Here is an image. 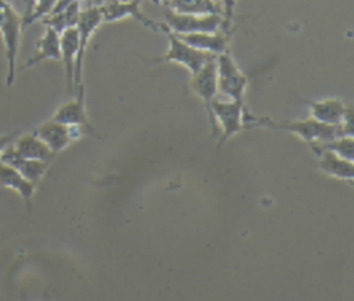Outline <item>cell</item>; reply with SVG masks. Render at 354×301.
<instances>
[{"label":"cell","mask_w":354,"mask_h":301,"mask_svg":"<svg viewBox=\"0 0 354 301\" xmlns=\"http://www.w3.org/2000/svg\"><path fill=\"white\" fill-rule=\"evenodd\" d=\"M248 128L253 127H266L272 130H282L288 131L296 137H299L301 141L311 144H321L329 139H333L342 134L340 127L337 126H328L324 123H319L310 116L306 119L299 120H274L268 116H256L250 112H248L246 116Z\"/></svg>","instance_id":"obj_1"},{"label":"cell","mask_w":354,"mask_h":301,"mask_svg":"<svg viewBox=\"0 0 354 301\" xmlns=\"http://www.w3.org/2000/svg\"><path fill=\"white\" fill-rule=\"evenodd\" d=\"M22 14L7 3L0 0V36L4 47L6 59V86L11 87L17 77V58L22 37Z\"/></svg>","instance_id":"obj_2"},{"label":"cell","mask_w":354,"mask_h":301,"mask_svg":"<svg viewBox=\"0 0 354 301\" xmlns=\"http://www.w3.org/2000/svg\"><path fill=\"white\" fill-rule=\"evenodd\" d=\"M163 25L174 35L213 33L224 30L232 33V22L218 14H181L165 7Z\"/></svg>","instance_id":"obj_3"},{"label":"cell","mask_w":354,"mask_h":301,"mask_svg":"<svg viewBox=\"0 0 354 301\" xmlns=\"http://www.w3.org/2000/svg\"><path fill=\"white\" fill-rule=\"evenodd\" d=\"M163 23V22H162ZM162 33L166 35L169 47L165 54L153 58H148L145 61L152 64H163V62H173L177 65L184 66L191 75L198 72L202 66H205L209 61L214 59L216 55L199 51L191 46H188L185 41H183L177 35L171 33L165 25L162 29Z\"/></svg>","instance_id":"obj_4"},{"label":"cell","mask_w":354,"mask_h":301,"mask_svg":"<svg viewBox=\"0 0 354 301\" xmlns=\"http://www.w3.org/2000/svg\"><path fill=\"white\" fill-rule=\"evenodd\" d=\"M217 91L225 99L243 102L245 91L249 83L248 76L241 70L230 51L221 52L214 58Z\"/></svg>","instance_id":"obj_5"},{"label":"cell","mask_w":354,"mask_h":301,"mask_svg":"<svg viewBox=\"0 0 354 301\" xmlns=\"http://www.w3.org/2000/svg\"><path fill=\"white\" fill-rule=\"evenodd\" d=\"M248 109L245 102L231 101L225 98H216L212 102V113L218 127V146L227 142L238 133L248 130L246 115Z\"/></svg>","instance_id":"obj_6"},{"label":"cell","mask_w":354,"mask_h":301,"mask_svg":"<svg viewBox=\"0 0 354 301\" xmlns=\"http://www.w3.org/2000/svg\"><path fill=\"white\" fill-rule=\"evenodd\" d=\"M102 22H104V18H102L101 7H95V6L82 7L77 22H76V30H77V37H79V51H77V58H76V65H75L73 93H76V90L83 84L82 75H83L84 55H86V51H87L91 37L94 36L95 30L101 26Z\"/></svg>","instance_id":"obj_7"},{"label":"cell","mask_w":354,"mask_h":301,"mask_svg":"<svg viewBox=\"0 0 354 301\" xmlns=\"http://www.w3.org/2000/svg\"><path fill=\"white\" fill-rule=\"evenodd\" d=\"M189 90L203 102L212 137H218V127L214 122L213 113H212V102L218 97L217 91V76H216V64L214 59L209 61L205 66H202L198 72L191 75L188 80Z\"/></svg>","instance_id":"obj_8"},{"label":"cell","mask_w":354,"mask_h":301,"mask_svg":"<svg viewBox=\"0 0 354 301\" xmlns=\"http://www.w3.org/2000/svg\"><path fill=\"white\" fill-rule=\"evenodd\" d=\"M32 133L35 135H37L54 155L66 149L72 142H75L80 137L90 134L83 127L66 126V124H62L53 119L43 122Z\"/></svg>","instance_id":"obj_9"},{"label":"cell","mask_w":354,"mask_h":301,"mask_svg":"<svg viewBox=\"0 0 354 301\" xmlns=\"http://www.w3.org/2000/svg\"><path fill=\"white\" fill-rule=\"evenodd\" d=\"M142 0H108L101 6L104 22H118L120 19L133 18L147 29L162 33L163 23L155 22L141 10Z\"/></svg>","instance_id":"obj_10"},{"label":"cell","mask_w":354,"mask_h":301,"mask_svg":"<svg viewBox=\"0 0 354 301\" xmlns=\"http://www.w3.org/2000/svg\"><path fill=\"white\" fill-rule=\"evenodd\" d=\"M75 98L61 104L50 119L59 122L66 126H77L86 128L91 135H95L94 128L88 120V115L86 110V99H84V87L83 84L76 90Z\"/></svg>","instance_id":"obj_11"},{"label":"cell","mask_w":354,"mask_h":301,"mask_svg":"<svg viewBox=\"0 0 354 301\" xmlns=\"http://www.w3.org/2000/svg\"><path fill=\"white\" fill-rule=\"evenodd\" d=\"M308 108V115L311 119L328 124V126H340L342 119L347 110V106L343 99L333 97V98H324L318 101H304Z\"/></svg>","instance_id":"obj_12"},{"label":"cell","mask_w":354,"mask_h":301,"mask_svg":"<svg viewBox=\"0 0 354 301\" xmlns=\"http://www.w3.org/2000/svg\"><path fill=\"white\" fill-rule=\"evenodd\" d=\"M0 162L10 164L11 167H14L22 177H25L28 181L33 182V184H39L43 177L46 175L50 163L47 162H41V160H35V159H25L18 156L14 149L12 145H10L1 155Z\"/></svg>","instance_id":"obj_13"},{"label":"cell","mask_w":354,"mask_h":301,"mask_svg":"<svg viewBox=\"0 0 354 301\" xmlns=\"http://www.w3.org/2000/svg\"><path fill=\"white\" fill-rule=\"evenodd\" d=\"M59 61L61 59V48H59V33L54 29L44 26V32L37 39L35 44V50L32 55L25 61L22 69L32 68L43 61Z\"/></svg>","instance_id":"obj_14"},{"label":"cell","mask_w":354,"mask_h":301,"mask_svg":"<svg viewBox=\"0 0 354 301\" xmlns=\"http://www.w3.org/2000/svg\"><path fill=\"white\" fill-rule=\"evenodd\" d=\"M188 46L209 52L213 55H218L221 52L228 51V44L232 33L217 30L213 33H189V35H177Z\"/></svg>","instance_id":"obj_15"},{"label":"cell","mask_w":354,"mask_h":301,"mask_svg":"<svg viewBox=\"0 0 354 301\" xmlns=\"http://www.w3.org/2000/svg\"><path fill=\"white\" fill-rule=\"evenodd\" d=\"M59 48H61V61L64 64L66 88L69 94H73V76H75V65L79 51V37L77 30L75 28L65 29L59 33Z\"/></svg>","instance_id":"obj_16"},{"label":"cell","mask_w":354,"mask_h":301,"mask_svg":"<svg viewBox=\"0 0 354 301\" xmlns=\"http://www.w3.org/2000/svg\"><path fill=\"white\" fill-rule=\"evenodd\" d=\"M318 168L336 179L353 182L354 178V162L343 159L332 152L319 150L315 153Z\"/></svg>","instance_id":"obj_17"},{"label":"cell","mask_w":354,"mask_h":301,"mask_svg":"<svg viewBox=\"0 0 354 301\" xmlns=\"http://www.w3.org/2000/svg\"><path fill=\"white\" fill-rule=\"evenodd\" d=\"M0 186L14 191L25 202L26 207L30 208L32 197L36 192L37 185L22 177L14 167L0 162Z\"/></svg>","instance_id":"obj_18"},{"label":"cell","mask_w":354,"mask_h":301,"mask_svg":"<svg viewBox=\"0 0 354 301\" xmlns=\"http://www.w3.org/2000/svg\"><path fill=\"white\" fill-rule=\"evenodd\" d=\"M14 152L25 159H35L51 163L55 155L48 149V146L33 133L18 134L12 142Z\"/></svg>","instance_id":"obj_19"},{"label":"cell","mask_w":354,"mask_h":301,"mask_svg":"<svg viewBox=\"0 0 354 301\" xmlns=\"http://www.w3.org/2000/svg\"><path fill=\"white\" fill-rule=\"evenodd\" d=\"M80 10H82V4L77 0H75L65 10L59 11V12L50 14V15L44 17L40 22L44 26H48L58 33H62L65 29L76 26Z\"/></svg>","instance_id":"obj_20"},{"label":"cell","mask_w":354,"mask_h":301,"mask_svg":"<svg viewBox=\"0 0 354 301\" xmlns=\"http://www.w3.org/2000/svg\"><path fill=\"white\" fill-rule=\"evenodd\" d=\"M311 150L314 153L319 150H328L332 152L343 159L354 160V138L353 135H339L333 139L321 142V144H311Z\"/></svg>","instance_id":"obj_21"},{"label":"cell","mask_w":354,"mask_h":301,"mask_svg":"<svg viewBox=\"0 0 354 301\" xmlns=\"http://www.w3.org/2000/svg\"><path fill=\"white\" fill-rule=\"evenodd\" d=\"M169 8L176 12H181V14H218V15H221V7L213 0H170Z\"/></svg>","instance_id":"obj_22"},{"label":"cell","mask_w":354,"mask_h":301,"mask_svg":"<svg viewBox=\"0 0 354 301\" xmlns=\"http://www.w3.org/2000/svg\"><path fill=\"white\" fill-rule=\"evenodd\" d=\"M57 1L58 0H35V4H33L30 15L22 22L24 28L28 26V25H32L33 22L41 21L44 17H47L53 11V8L57 4Z\"/></svg>","instance_id":"obj_23"},{"label":"cell","mask_w":354,"mask_h":301,"mask_svg":"<svg viewBox=\"0 0 354 301\" xmlns=\"http://www.w3.org/2000/svg\"><path fill=\"white\" fill-rule=\"evenodd\" d=\"M221 7V15L224 19L232 22V8L236 0H213Z\"/></svg>","instance_id":"obj_24"},{"label":"cell","mask_w":354,"mask_h":301,"mask_svg":"<svg viewBox=\"0 0 354 301\" xmlns=\"http://www.w3.org/2000/svg\"><path fill=\"white\" fill-rule=\"evenodd\" d=\"M18 134H19L18 131H12V133L1 134V135H0V157H1L3 152H4L10 145H12V142H14V139L17 138Z\"/></svg>","instance_id":"obj_25"},{"label":"cell","mask_w":354,"mask_h":301,"mask_svg":"<svg viewBox=\"0 0 354 301\" xmlns=\"http://www.w3.org/2000/svg\"><path fill=\"white\" fill-rule=\"evenodd\" d=\"M33 4H35V0H25V10H24V14H22V22L30 15Z\"/></svg>","instance_id":"obj_26"},{"label":"cell","mask_w":354,"mask_h":301,"mask_svg":"<svg viewBox=\"0 0 354 301\" xmlns=\"http://www.w3.org/2000/svg\"><path fill=\"white\" fill-rule=\"evenodd\" d=\"M108 0H90V6H95V7H101L106 3Z\"/></svg>","instance_id":"obj_27"},{"label":"cell","mask_w":354,"mask_h":301,"mask_svg":"<svg viewBox=\"0 0 354 301\" xmlns=\"http://www.w3.org/2000/svg\"><path fill=\"white\" fill-rule=\"evenodd\" d=\"M152 3H155V4H160V6H163V7H169V1L170 0H151Z\"/></svg>","instance_id":"obj_28"},{"label":"cell","mask_w":354,"mask_h":301,"mask_svg":"<svg viewBox=\"0 0 354 301\" xmlns=\"http://www.w3.org/2000/svg\"><path fill=\"white\" fill-rule=\"evenodd\" d=\"M6 1L10 3L11 6H14V1H15V0H6ZM18 1L22 4V14H24V10H25V0H18Z\"/></svg>","instance_id":"obj_29"},{"label":"cell","mask_w":354,"mask_h":301,"mask_svg":"<svg viewBox=\"0 0 354 301\" xmlns=\"http://www.w3.org/2000/svg\"><path fill=\"white\" fill-rule=\"evenodd\" d=\"M80 4H82V7H86V6H90V0H77Z\"/></svg>","instance_id":"obj_30"}]
</instances>
